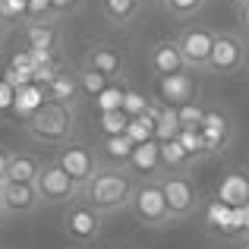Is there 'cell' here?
I'll return each instance as SVG.
<instances>
[{"instance_id": "d4e9b609", "label": "cell", "mask_w": 249, "mask_h": 249, "mask_svg": "<svg viewBox=\"0 0 249 249\" xmlns=\"http://www.w3.org/2000/svg\"><path fill=\"white\" fill-rule=\"evenodd\" d=\"M155 129H158V117H152V114L145 110L142 117H133V120H129L126 136L136 142V145H142V142H152V139H155Z\"/></svg>"}, {"instance_id": "484cf974", "label": "cell", "mask_w": 249, "mask_h": 249, "mask_svg": "<svg viewBox=\"0 0 249 249\" xmlns=\"http://www.w3.org/2000/svg\"><path fill=\"white\" fill-rule=\"evenodd\" d=\"M76 76H79V89H82V95H85V98H98L110 82H114V79H107V76L95 73V70L82 67V63H79V70H76Z\"/></svg>"}, {"instance_id": "cb8c5ba5", "label": "cell", "mask_w": 249, "mask_h": 249, "mask_svg": "<svg viewBox=\"0 0 249 249\" xmlns=\"http://www.w3.org/2000/svg\"><path fill=\"white\" fill-rule=\"evenodd\" d=\"M126 89H129V85L123 82V79H114V82H110L107 89H104L101 95L95 98L98 114H104V110H123V98H126Z\"/></svg>"}, {"instance_id": "7402d4cb", "label": "cell", "mask_w": 249, "mask_h": 249, "mask_svg": "<svg viewBox=\"0 0 249 249\" xmlns=\"http://www.w3.org/2000/svg\"><path fill=\"white\" fill-rule=\"evenodd\" d=\"M142 3L145 0H101V13L114 25H129L142 13Z\"/></svg>"}, {"instance_id": "4dcf8cb0", "label": "cell", "mask_w": 249, "mask_h": 249, "mask_svg": "<svg viewBox=\"0 0 249 249\" xmlns=\"http://www.w3.org/2000/svg\"><path fill=\"white\" fill-rule=\"evenodd\" d=\"M177 142H180V145L186 148V152L193 155L196 161H202V158H205V139H202V133H199V129H180Z\"/></svg>"}, {"instance_id": "f1b7e54d", "label": "cell", "mask_w": 249, "mask_h": 249, "mask_svg": "<svg viewBox=\"0 0 249 249\" xmlns=\"http://www.w3.org/2000/svg\"><path fill=\"white\" fill-rule=\"evenodd\" d=\"M158 3L164 6V13L174 16V19H193L196 13L205 10L208 0H158Z\"/></svg>"}, {"instance_id": "5b68a950", "label": "cell", "mask_w": 249, "mask_h": 249, "mask_svg": "<svg viewBox=\"0 0 249 249\" xmlns=\"http://www.w3.org/2000/svg\"><path fill=\"white\" fill-rule=\"evenodd\" d=\"M101 227H104V214H98L89 202L76 199L73 205L63 208V221H60V231L70 243L76 246H89L101 237Z\"/></svg>"}, {"instance_id": "f35d334b", "label": "cell", "mask_w": 249, "mask_h": 249, "mask_svg": "<svg viewBox=\"0 0 249 249\" xmlns=\"http://www.w3.org/2000/svg\"><path fill=\"white\" fill-rule=\"evenodd\" d=\"M243 3H249V0H233V6H243Z\"/></svg>"}, {"instance_id": "ab89813d", "label": "cell", "mask_w": 249, "mask_h": 249, "mask_svg": "<svg viewBox=\"0 0 249 249\" xmlns=\"http://www.w3.org/2000/svg\"><path fill=\"white\" fill-rule=\"evenodd\" d=\"M246 76H249V60H246Z\"/></svg>"}, {"instance_id": "d6a6232c", "label": "cell", "mask_w": 249, "mask_h": 249, "mask_svg": "<svg viewBox=\"0 0 249 249\" xmlns=\"http://www.w3.org/2000/svg\"><path fill=\"white\" fill-rule=\"evenodd\" d=\"M29 13V0H0V19L6 22H25Z\"/></svg>"}, {"instance_id": "ba28073f", "label": "cell", "mask_w": 249, "mask_h": 249, "mask_svg": "<svg viewBox=\"0 0 249 249\" xmlns=\"http://www.w3.org/2000/svg\"><path fill=\"white\" fill-rule=\"evenodd\" d=\"M161 189H164V199L170 205V214L174 221H186L189 214L199 208V189H196L193 177L189 174H161Z\"/></svg>"}, {"instance_id": "1f68e13d", "label": "cell", "mask_w": 249, "mask_h": 249, "mask_svg": "<svg viewBox=\"0 0 249 249\" xmlns=\"http://www.w3.org/2000/svg\"><path fill=\"white\" fill-rule=\"evenodd\" d=\"M148 104H152V98H145L139 89H133V85L126 89V98H123V110H126L129 117H142V114L148 110Z\"/></svg>"}, {"instance_id": "8d00e7d4", "label": "cell", "mask_w": 249, "mask_h": 249, "mask_svg": "<svg viewBox=\"0 0 249 249\" xmlns=\"http://www.w3.org/2000/svg\"><path fill=\"white\" fill-rule=\"evenodd\" d=\"M6 29H10V22H6V19H0V41H3V35H6Z\"/></svg>"}, {"instance_id": "7c38bea8", "label": "cell", "mask_w": 249, "mask_h": 249, "mask_svg": "<svg viewBox=\"0 0 249 249\" xmlns=\"http://www.w3.org/2000/svg\"><path fill=\"white\" fill-rule=\"evenodd\" d=\"M41 208L35 183H3V221L6 218H29Z\"/></svg>"}, {"instance_id": "60d3db41", "label": "cell", "mask_w": 249, "mask_h": 249, "mask_svg": "<svg viewBox=\"0 0 249 249\" xmlns=\"http://www.w3.org/2000/svg\"><path fill=\"white\" fill-rule=\"evenodd\" d=\"M246 41H249V32H246Z\"/></svg>"}, {"instance_id": "603a6c76", "label": "cell", "mask_w": 249, "mask_h": 249, "mask_svg": "<svg viewBox=\"0 0 249 249\" xmlns=\"http://www.w3.org/2000/svg\"><path fill=\"white\" fill-rule=\"evenodd\" d=\"M133 117L126 110H104L98 114V136H126Z\"/></svg>"}, {"instance_id": "9c48e42d", "label": "cell", "mask_w": 249, "mask_h": 249, "mask_svg": "<svg viewBox=\"0 0 249 249\" xmlns=\"http://www.w3.org/2000/svg\"><path fill=\"white\" fill-rule=\"evenodd\" d=\"M202 139H205V158H218L233 142V114L224 107H208L202 123Z\"/></svg>"}, {"instance_id": "e0dca14e", "label": "cell", "mask_w": 249, "mask_h": 249, "mask_svg": "<svg viewBox=\"0 0 249 249\" xmlns=\"http://www.w3.org/2000/svg\"><path fill=\"white\" fill-rule=\"evenodd\" d=\"M82 67L95 70V73L107 76V79H123V57L110 44H91L82 54Z\"/></svg>"}, {"instance_id": "9a60e30c", "label": "cell", "mask_w": 249, "mask_h": 249, "mask_svg": "<svg viewBox=\"0 0 249 249\" xmlns=\"http://www.w3.org/2000/svg\"><path fill=\"white\" fill-rule=\"evenodd\" d=\"M126 170L136 177V180H158V177L164 174V167H161V142L152 139V142L136 145Z\"/></svg>"}, {"instance_id": "83f0119b", "label": "cell", "mask_w": 249, "mask_h": 249, "mask_svg": "<svg viewBox=\"0 0 249 249\" xmlns=\"http://www.w3.org/2000/svg\"><path fill=\"white\" fill-rule=\"evenodd\" d=\"M51 25V22H60V16L54 13V3L51 0H29V13H25V22L22 25Z\"/></svg>"}, {"instance_id": "4316f807", "label": "cell", "mask_w": 249, "mask_h": 249, "mask_svg": "<svg viewBox=\"0 0 249 249\" xmlns=\"http://www.w3.org/2000/svg\"><path fill=\"white\" fill-rule=\"evenodd\" d=\"M180 114H177V107H167L164 104V110H161V117H158V129H155V139L158 142H174L177 136H180Z\"/></svg>"}, {"instance_id": "e575fe53", "label": "cell", "mask_w": 249, "mask_h": 249, "mask_svg": "<svg viewBox=\"0 0 249 249\" xmlns=\"http://www.w3.org/2000/svg\"><path fill=\"white\" fill-rule=\"evenodd\" d=\"M237 22H240V25H243V29L249 32V3L237 6Z\"/></svg>"}, {"instance_id": "5bb4252c", "label": "cell", "mask_w": 249, "mask_h": 249, "mask_svg": "<svg viewBox=\"0 0 249 249\" xmlns=\"http://www.w3.org/2000/svg\"><path fill=\"white\" fill-rule=\"evenodd\" d=\"M214 199L227 208H246L249 205V170L237 167L221 174L218 186H214Z\"/></svg>"}, {"instance_id": "44dd1931", "label": "cell", "mask_w": 249, "mask_h": 249, "mask_svg": "<svg viewBox=\"0 0 249 249\" xmlns=\"http://www.w3.org/2000/svg\"><path fill=\"white\" fill-rule=\"evenodd\" d=\"M196 164V158L180 145V142H161V167L164 174H189V167Z\"/></svg>"}, {"instance_id": "836d02e7", "label": "cell", "mask_w": 249, "mask_h": 249, "mask_svg": "<svg viewBox=\"0 0 249 249\" xmlns=\"http://www.w3.org/2000/svg\"><path fill=\"white\" fill-rule=\"evenodd\" d=\"M51 3H54V13H57V16H67V13H73L76 10V6H79V0H51Z\"/></svg>"}, {"instance_id": "30bf717a", "label": "cell", "mask_w": 249, "mask_h": 249, "mask_svg": "<svg viewBox=\"0 0 249 249\" xmlns=\"http://www.w3.org/2000/svg\"><path fill=\"white\" fill-rule=\"evenodd\" d=\"M54 161H57V164H60L63 170H67V174L73 177L79 186H85V183H89L91 177L98 174V167H101V161H98L95 148L82 145V142H70V145L57 148Z\"/></svg>"}, {"instance_id": "f546056e", "label": "cell", "mask_w": 249, "mask_h": 249, "mask_svg": "<svg viewBox=\"0 0 249 249\" xmlns=\"http://www.w3.org/2000/svg\"><path fill=\"white\" fill-rule=\"evenodd\" d=\"M205 104L196 98V101L183 104V107H177V114H180V126L183 129H202V123H205Z\"/></svg>"}, {"instance_id": "8992f818", "label": "cell", "mask_w": 249, "mask_h": 249, "mask_svg": "<svg viewBox=\"0 0 249 249\" xmlns=\"http://www.w3.org/2000/svg\"><path fill=\"white\" fill-rule=\"evenodd\" d=\"M249 60V41L237 32H218L214 38V51L208 60V73L214 76H237L246 70Z\"/></svg>"}, {"instance_id": "52a82bcc", "label": "cell", "mask_w": 249, "mask_h": 249, "mask_svg": "<svg viewBox=\"0 0 249 249\" xmlns=\"http://www.w3.org/2000/svg\"><path fill=\"white\" fill-rule=\"evenodd\" d=\"M214 38H218V32L208 29V25H202V22L186 25V29L177 35V44H180V54H183V60H186L189 73H208Z\"/></svg>"}, {"instance_id": "3957f363", "label": "cell", "mask_w": 249, "mask_h": 249, "mask_svg": "<svg viewBox=\"0 0 249 249\" xmlns=\"http://www.w3.org/2000/svg\"><path fill=\"white\" fill-rule=\"evenodd\" d=\"M35 189H38V199H41V208H54V205H73L76 199H82V186L67 174L54 158L44 161L41 174L35 180Z\"/></svg>"}, {"instance_id": "7a4b0ae2", "label": "cell", "mask_w": 249, "mask_h": 249, "mask_svg": "<svg viewBox=\"0 0 249 249\" xmlns=\"http://www.w3.org/2000/svg\"><path fill=\"white\" fill-rule=\"evenodd\" d=\"M22 129L35 145L63 148L76 136V107H67V104H57V101H44L25 117Z\"/></svg>"}, {"instance_id": "2e32d148", "label": "cell", "mask_w": 249, "mask_h": 249, "mask_svg": "<svg viewBox=\"0 0 249 249\" xmlns=\"http://www.w3.org/2000/svg\"><path fill=\"white\" fill-rule=\"evenodd\" d=\"M136 142L129 136H98L95 139V155L101 167H126L133 158Z\"/></svg>"}, {"instance_id": "4fadbf2b", "label": "cell", "mask_w": 249, "mask_h": 249, "mask_svg": "<svg viewBox=\"0 0 249 249\" xmlns=\"http://www.w3.org/2000/svg\"><path fill=\"white\" fill-rule=\"evenodd\" d=\"M155 95L167 107H183V104L196 101V76L189 73H174L164 79H155Z\"/></svg>"}, {"instance_id": "d6986e66", "label": "cell", "mask_w": 249, "mask_h": 249, "mask_svg": "<svg viewBox=\"0 0 249 249\" xmlns=\"http://www.w3.org/2000/svg\"><path fill=\"white\" fill-rule=\"evenodd\" d=\"M41 167H44V161L35 152H10V164H6L3 183H35Z\"/></svg>"}, {"instance_id": "6da1fadb", "label": "cell", "mask_w": 249, "mask_h": 249, "mask_svg": "<svg viewBox=\"0 0 249 249\" xmlns=\"http://www.w3.org/2000/svg\"><path fill=\"white\" fill-rule=\"evenodd\" d=\"M136 186L139 180L126 167H98V174L82 186V202H89L98 214L110 218V214L129 212Z\"/></svg>"}, {"instance_id": "ac0fdd59", "label": "cell", "mask_w": 249, "mask_h": 249, "mask_svg": "<svg viewBox=\"0 0 249 249\" xmlns=\"http://www.w3.org/2000/svg\"><path fill=\"white\" fill-rule=\"evenodd\" d=\"M44 101H57V104H67V107H76L82 101V89H79V76L76 70H57L54 79L44 85Z\"/></svg>"}, {"instance_id": "d590c367", "label": "cell", "mask_w": 249, "mask_h": 249, "mask_svg": "<svg viewBox=\"0 0 249 249\" xmlns=\"http://www.w3.org/2000/svg\"><path fill=\"white\" fill-rule=\"evenodd\" d=\"M6 164H10V152L0 148V180H3V174H6Z\"/></svg>"}, {"instance_id": "74e56055", "label": "cell", "mask_w": 249, "mask_h": 249, "mask_svg": "<svg viewBox=\"0 0 249 249\" xmlns=\"http://www.w3.org/2000/svg\"><path fill=\"white\" fill-rule=\"evenodd\" d=\"M0 221H3V180H0Z\"/></svg>"}, {"instance_id": "277c9868", "label": "cell", "mask_w": 249, "mask_h": 249, "mask_svg": "<svg viewBox=\"0 0 249 249\" xmlns=\"http://www.w3.org/2000/svg\"><path fill=\"white\" fill-rule=\"evenodd\" d=\"M129 212H133V218L142 227H170L174 224V214H170V205L164 199L161 180H139L136 196L129 202Z\"/></svg>"}, {"instance_id": "8fae6325", "label": "cell", "mask_w": 249, "mask_h": 249, "mask_svg": "<svg viewBox=\"0 0 249 249\" xmlns=\"http://www.w3.org/2000/svg\"><path fill=\"white\" fill-rule=\"evenodd\" d=\"M148 70H152L155 79H164L174 73H186V60L180 54V44L177 38H161L148 48Z\"/></svg>"}, {"instance_id": "ffe728a7", "label": "cell", "mask_w": 249, "mask_h": 249, "mask_svg": "<svg viewBox=\"0 0 249 249\" xmlns=\"http://www.w3.org/2000/svg\"><path fill=\"white\" fill-rule=\"evenodd\" d=\"M22 35H25V44L29 51L35 54H54L57 44H60V32H57V22L51 25H22Z\"/></svg>"}]
</instances>
